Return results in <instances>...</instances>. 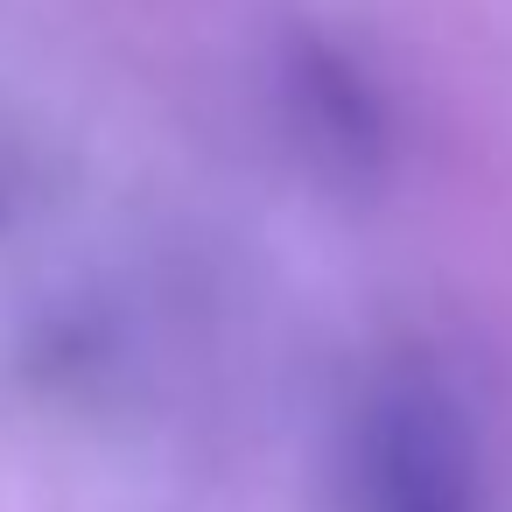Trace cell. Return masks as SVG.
Returning <instances> with one entry per match:
<instances>
[{"mask_svg": "<svg viewBox=\"0 0 512 512\" xmlns=\"http://www.w3.org/2000/svg\"><path fill=\"white\" fill-rule=\"evenodd\" d=\"M337 512H484V442L442 372L386 365L358 386L337 435Z\"/></svg>", "mask_w": 512, "mask_h": 512, "instance_id": "6da1fadb", "label": "cell"}, {"mask_svg": "<svg viewBox=\"0 0 512 512\" xmlns=\"http://www.w3.org/2000/svg\"><path fill=\"white\" fill-rule=\"evenodd\" d=\"M281 106H288V120H295V141H302L316 162L344 169V176H358V169H372V162L386 155L393 113H386L379 85L365 78V64H351L344 50L302 43V50L288 57Z\"/></svg>", "mask_w": 512, "mask_h": 512, "instance_id": "7a4b0ae2", "label": "cell"}]
</instances>
